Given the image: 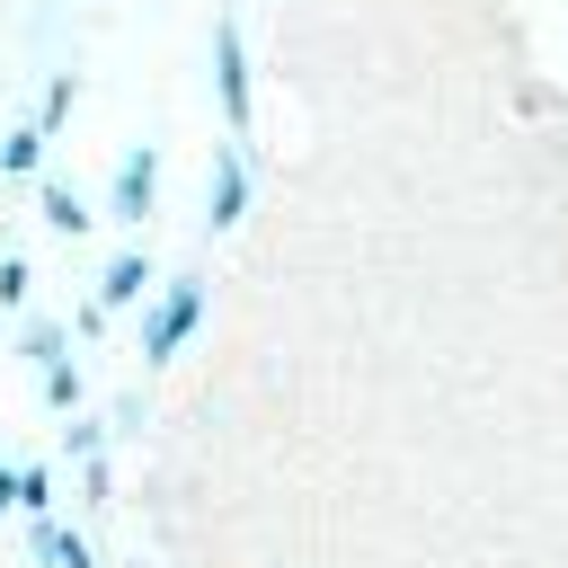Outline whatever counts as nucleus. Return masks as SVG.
Returning a JSON list of instances; mask_svg holds the SVG:
<instances>
[{
	"label": "nucleus",
	"instance_id": "f257e3e1",
	"mask_svg": "<svg viewBox=\"0 0 568 568\" xmlns=\"http://www.w3.org/2000/svg\"><path fill=\"white\" fill-rule=\"evenodd\" d=\"M195 320H204V275H169L160 302H151V320H142V364H169Z\"/></svg>",
	"mask_w": 568,
	"mask_h": 568
},
{
	"label": "nucleus",
	"instance_id": "f03ea898",
	"mask_svg": "<svg viewBox=\"0 0 568 568\" xmlns=\"http://www.w3.org/2000/svg\"><path fill=\"white\" fill-rule=\"evenodd\" d=\"M213 89H222V115H231V142L248 133V53H240V27L213 18Z\"/></svg>",
	"mask_w": 568,
	"mask_h": 568
},
{
	"label": "nucleus",
	"instance_id": "7ed1b4c3",
	"mask_svg": "<svg viewBox=\"0 0 568 568\" xmlns=\"http://www.w3.org/2000/svg\"><path fill=\"white\" fill-rule=\"evenodd\" d=\"M151 204H160V151L142 142V151L115 160V222L124 231H151Z\"/></svg>",
	"mask_w": 568,
	"mask_h": 568
},
{
	"label": "nucleus",
	"instance_id": "20e7f679",
	"mask_svg": "<svg viewBox=\"0 0 568 568\" xmlns=\"http://www.w3.org/2000/svg\"><path fill=\"white\" fill-rule=\"evenodd\" d=\"M151 293V248H124L106 275H98V293H89V311H80V328H106L124 302H142Z\"/></svg>",
	"mask_w": 568,
	"mask_h": 568
},
{
	"label": "nucleus",
	"instance_id": "39448f33",
	"mask_svg": "<svg viewBox=\"0 0 568 568\" xmlns=\"http://www.w3.org/2000/svg\"><path fill=\"white\" fill-rule=\"evenodd\" d=\"M240 204H248V151L222 142V151H213V186H204V231H231Z\"/></svg>",
	"mask_w": 568,
	"mask_h": 568
},
{
	"label": "nucleus",
	"instance_id": "423d86ee",
	"mask_svg": "<svg viewBox=\"0 0 568 568\" xmlns=\"http://www.w3.org/2000/svg\"><path fill=\"white\" fill-rule=\"evenodd\" d=\"M36 550H44L53 568H98V559H89V541H80V532H62L53 515H36Z\"/></svg>",
	"mask_w": 568,
	"mask_h": 568
},
{
	"label": "nucleus",
	"instance_id": "0eeeda50",
	"mask_svg": "<svg viewBox=\"0 0 568 568\" xmlns=\"http://www.w3.org/2000/svg\"><path fill=\"white\" fill-rule=\"evenodd\" d=\"M0 169H9V178L44 169V133H36V124H9V133H0Z\"/></svg>",
	"mask_w": 568,
	"mask_h": 568
},
{
	"label": "nucleus",
	"instance_id": "6e6552de",
	"mask_svg": "<svg viewBox=\"0 0 568 568\" xmlns=\"http://www.w3.org/2000/svg\"><path fill=\"white\" fill-rule=\"evenodd\" d=\"M44 222H53L62 240H80V231H89V204H80V195H71L62 178H44Z\"/></svg>",
	"mask_w": 568,
	"mask_h": 568
},
{
	"label": "nucleus",
	"instance_id": "1a4fd4ad",
	"mask_svg": "<svg viewBox=\"0 0 568 568\" xmlns=\"http://www.w3.org/2000/svg\"><path fill=\"white\" fill-rule=\"evenodd\" d=\"M44 399H53L62 417L80 408V364H71V346H62V355H44Z\"/></svg>",
	"mask_w": 568,
	"mask_h": 568
},
{
	"label": "nucleus",
	"instance_id": "9d476101",
	"mask_svg": "<svg viewBox=\"0 0 568 568\" xmlns=\"http://www.w3.org/2000/svg\"><path fill=\"white\" fill-rule=\"evenodd\" d=\"M80 106V80H44V106H36V133H62Z\"/></svg>",
	"mask_w": 568,
	"mask_h": 568
},
{
	"label": "nucleus",
	"instance_id": "9b49d317",
	"mask_svg": "<svg viewBox=\"0 0 568 568\" xmlns=\"http://www.w3.org/2000/svg\"><path fill=\"white\" fill-rule=\"evenodd\" d=\"M0 302H27V257H0Z\"/></svg>",
	"mask_w": 568,
	"mask_h": 568
},
{
	"label": "nucleus",
	"instance_id": "f8f14e48",
	"mask_svg": "<svg viewBox=\"0 0 568 568\" xmlns=\"http://www.w3.org/2000/svg\"><path fill=\"white\" fill-rule=\"evenodd\" d=\"M27 355H36V364H44V355H62V328H53V320H36V328H27Z\"/></svg>",
	"mask_w": 568,
	"mask_h": 568
},
{
	"label": "nucleus",
	"instance_id": "ddd939ff",
	"mask_svg": "<svg viewBox=\"0 0 568 568\" xmlns=\"http://www.w3.org/2000/svg\"><path fill=\"white\" fill-rule=\"evenodd\" d=\"M0 506H18V470L9 462H0Z\"/></svg>",
	"mask_w": 568,
	"mask_h": 568
}]
</instances>
